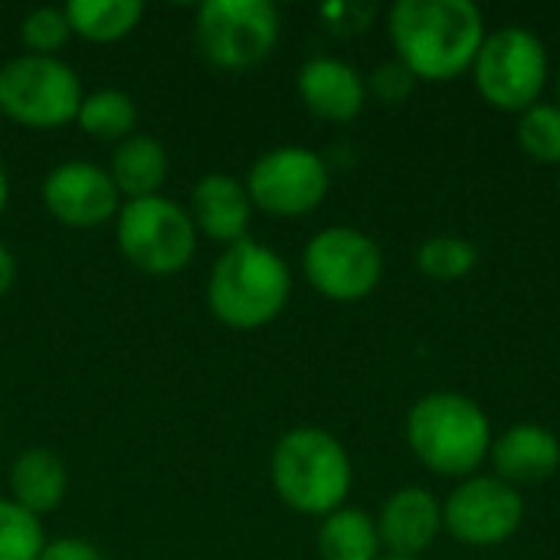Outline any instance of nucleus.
I'll list each match as a JSON object with an SVG mask.
<instances>
[{
	"label": "nucleus",
	"mask_w": 560,
	"mask_h": 560,
	"mask_svg": "<svg viewBox=\"0 0 560 560\" xmlns=\"http://www.w3.org/2000/svg\"><path fill=\"white\" fill-rule=\"evenodd\" d=\"M387 26L397 59L417 79L433 82L472 69L486 39V20L472 0H397Z\"/></svg>",
	"instance_id": "1"
},
{
	"label": "nucleus",
	"mask_w": 560,
	"mask_h": 560,
	"mask_svg": "<svg viewBox=\"0 0 560 560\" xmlns=\"http://www.w3.org/2000/svg\"><path fill=\"white\" fill-rule=\"evenodd\" d=\"M292 295L289 262L266 243L240 240L220 253L207 279L210 315L233 331H256L272 325Z\"/></svg>",
	"instance_id": "2"
},
{
	"label": "nucleus",
	"mask_w": 560,
	"mask_h": 560,
	"mask_svg": "<svg viewBox=\"0 0 560 560\" xmlns=\"http://www.w3.org/2000/svg\"><path fill=\"white\" fill-rule=\"evenodd\" d=\"M269 479L282 505L299 515H331L345 505L354 466L341 440L318 427H295L279 436L269 459Z\"/></svg>",
	"instance_id": "3"
},
{
	"label": "nucleus",
	"mask_w": 560,
	"mask_h": 560,
	"mask_svg": "<svg viewBox=\"0 0 560 560\" xmlns=\"http://www.w3.org/2000/svg\"><path fill=\"white\" fill-rule=\"evenodd\" d=\"M407 443L427 469L469 479L492 453V423L466 394L436 390L410 407Z\"/></svg>",
	"instance_id": "4"
},
{
	"label": "nucleus",
	"mask_w": 560,
	"mask_h": 560,
	"mask_svg": "<svg viewBox=\"0 0 560 560\" xmlns=\"http://www.w3.org/2000/svg\"><path fill=\"white\" fill-rule=\"evenodd\" d=\"M115 243L131 269L164 279L194 262L200 236L187 207L158 194L121 203L115 217Z\"/></svg>",
	"instance_id": "5"
},
{
	"label": "nucleus",
	"mask_w": 560,
	"mask_h": 560,
	"mask_svg": "<svg viewBox=\"0 0 560 560\" xmlns=\"http://www.w3.org/2000/svg\"><path fill=\"white\" fill-rule=\"evenodd\" d=\"M282 36L279 7L269 0H203L194 13V43L220 72H246L272 56Z\"/></svg>",
	"instance_id": "6"
},
{
	"label": "nucleus",
	"mask_w": 560,
	"mask_h": 560,
	"mask_svg": "<svg viewBox=\"0 0 560 560\" xmlns=\"http://www.w3.org/2000/svg\"><path fill=\"white\" fill-rule=\"evenodd\" d=\"M82 79L59 56L20 52L0 66V115L13 125L49 131L75 121L82 105Z\"/></svg>",
	"instance_id": "7"
},
{
	"label": "nucleus",
	"mask_w": 560,
	"mask_h": 560,
	"mask_svg": "<svg viewBox=\"0 0 560 560\" xmlns=\"http://www.w3.org/2000/svg\"><path fill=\"white\" fill-rule=\"evenodd\" d=\"M472 79L479 95L499 112H525L538 105V95L548 82V49L538 33L525 26H502L486 33Z\"/></svg>",
	"instance_id": "8"
},
{
	"label": "nucleus",
	"mask_w": 560,
	"mask_h": 560,
	"mask_svg": "<svg viewBox=\"0 0 560 560\" xmlns=\"http://www.w3.org/2000/svg\"><path fill=\"white\" fill-rule=\"evenodd\" d=\"M302 269L318 295L331 302H361L384 276V253L364 230L325 226L308 240Z\"/></svg>",
	"instance_id": "9"
},
{
	"label": "nucleus",
	"mask_w": 560,
	"mask_h": 560,
	"mask_svg": "<svg viewBox=\"0 0 560 560\" xmlns=\"http://www.w3.org/2000/svg\"><path fill=\"white\" fill-rule=\"evenodd\" d=\"M243 184L253 210H262L266 217H305L328 197L331 171L318 151L279 144L253 161Z\"/></svg>",
	"instance_id": "10"
},
{
	"label": "nucleus",
	"mask_w": 560,
	"mask_h": 560,
	"mask_svg": "<svg viewBox=\"0 0 560 560\" xmlns=\"http://www.w3.org/2000/svg\"><path fill=\"white\" fill-rule=\"evenodd\" d=\"M525 518V502L515 486L499 476H469L463 479L446 505H443V528L472 548H489L509 541Z\"/></svg>",
	"instance_id": "11"
},
{
	"label": "nucleus",
	"mask_w": 560,
	"mask_h": 560,
	"mask_svg": "<svg viewBox=\"0 0 560 560\" xmlns=\"http://www.w3.org/2000/svg\"><path fill=\"white\" fill-rule=\"evenodd\" d=\"M39 200L46 213L72 230H95L105 223H115L121 210V194L108 171L92 161H62L56 164L43 184H39Z\"/></svg>",
	"instance_id": "12"
},
{
	"label": "nucleus",
	"mask_w": 560,
	"mask_h": 560,
	"mask_svg": "<svg viewBox=\"0 0 560 560\" xmlns=\"http://www.w3.org/2000/svg\"><path fill=\"white\" fill-rule=\"evenodd\" d=\"M187 213L197 226V236H207L226 249V246L246 240L249 220H253V200L240 177L213 171L194 184Z\"/></svg>",
	"instance_id": "13"
},
{
	"label": "nucleus",
	"mask_w": 560,
	"mask_h": 560,
	"mask_svg": "<svg viewBox=\"0 0 560 560\" xmlns=\"http://www.w3.org/2000/svg\"><path fill=\"white\" fill-rule=\"evenodd\" d=\"M374 522L381 548H387L394 558H420L443 532V505L433 499V492L407 486L384 502Z\"/></svg>",
	"instance_id": "14"
},
{
	"label": "nucleus",
	"mask_w": 560,
	"mask_h": 560,
	"mask_svg": "<svg viewBox=\"0 0 560 560\" xmlns=\"http://www.w3.org/2000/svg\"><path fill=\"white\" fill-rule=\"evenodd\" d=\"M299 98L305 108L325 121H351L364 112L368 102V82L364 75L335 56H312L299 69Z\"/></svg>",
	"instance_id": "15"
},
{
	"label": "nucleus",
	"mask_w": 560,
	"mask_h": 560,
	"mask_svg": "<svg viewBox=\"0 0 560 560\" xmlns=\"http://www.w3.org/2000/svg\"><path fill=\"white\" fill-rule=\"evenodd\" d=\"M492 463L509 486H538L560 469L558 436L538 423H518L492 440Z\"/></svg>",
	"instance_id": "16"
},
{
	"label": "nucleus",
	"mask_w": 560,
	"mask_h": 560,
	"mask_svg": "<svg viewBox=\"0 0 560 560\" xmlns=\"http://www.w3.org/2000/svg\"><path fill=\"white\" fill-rule=\"evenodd\" d=\"M7 486H10V499L20 509H26L30 515L43 518V515L56 512L66 502L69 469H66V463L52 450L30 446V450L16 453V459L10 463Z\"/></svg>",
	"instance_id": "17"
},
{
	"label": "nucleus",
	"mask_w": 560,
	"mask_h": 560,
	"mask_svg": "<svg viewBox=\"0 0 560 560\" xmlns=\"http://www.w3.org/2000/svg\"><path fill=\"white\" fill-rule=\"evenodd\" d=\"M105 171L115 180L121 200H141V197L161 194V187L167 184V174H171V158L158 138L135 131L131 138L115 144Z\"/></svg>",
	"instance_id": "18"
},
{
	"label": "nucleus",
	"mask_w": 560,
	"mask_h": 560,
	"mask_svg": "<svg viewBox=\"0 0 560 560\" xmlns=\"http://www.w3.org/2000/svg\"><path fill=\"white\" fill-rule=\"evenodd\" d=\"M315 548L322 560H381L377 522L361 509L341 505L338 512L322 518Z\"/></svg>",
	"instance_id": "19"
},
{
	"label": "nucleus",
	"mask_w": 560,
	"mask_h": 560,
	"mask_svg": "<svg viewBox=\"0 0 560 560\" xmlns=\"http://www.w3.org/2000/svg\"><path fill=\"white\" fill-rule=\"evenodd\" d=\"M72 36L85 43H118L131 36L144 16L141 0H69L66 3Z\"/></svg>",
	"instance_id": "20"
},
{
	"label": "nucleus",
	"mask_w": 560,
	"mask_h": 560,
	"mask_svg": "<svg viewBox=\"0 0 560 560\" xmlns=\"http://www.w3.org/2000/svg\"><path fill=\"white\" fill-rule=\"evenodd\" d=\"M75 125L102 144H121L135 135L138 105L125 89H95L82 98Z\"/></svg>",
	"instance_id": "21"
},
{
	"label": "nucleus",
	"mask_w": 560,
	"mask_h": 560,
	"mask_svg": "<svg viewBox=\"0 0 560 560\" xmlns=\"http://www.w3.org/2000/svg\"><path fill=\"white\" fill-rule=\"evenodd\" d=\"M479 262V249L466 240V236H453V233H440L420 243L417 249V266L427 279L436 282H453L463 279L476 269Z\"/></svg>",
	"instance_id": "22"
},
{
	"label": "nucleus",
	"mask_w": 560,
	"mask_h": 560,
	"mask_svg": "<svg viewBox=\"0 0 560 560\" xmlns=\"http://www.w3.org/2000/svg\"><path fill=\"white\" fill-rule=\"evenodd\" d=\"M46 541L43 518L30 515L13 499H0V560H36Z\"/></svg>",
	"instance_id": "23"
},
{
	"label": "nucleus",
	"mask_w": 560,
	"mask_h": 560,
	"mask_svg": "<svg viewBox=\"0 0 560 560\" xmlns=\"http://www.w3.org/2000/svg\"><path fill=\"white\" fill-rule=\"evenodd\" d=\"M518 144L538 164H560V105L538 102L518 118Z\"/></svg>",
	"instance_id": "24"
},
{
	"label": "nucleus",
	"mask_w": 560,
	"mask_h": 560,
	"mask_svg": "<svg viewBox=\"0 0 560 560\" xmlns=\"http://www.w3.org/2000/svg\"><path fill=\"white\" fill-rule=\"evenodd\" d=\"M69 16L66 7H36L20 20V39L33 56H56L69 43Z\"/></svg>",
	"instance_id": "25"
},
{
	"label": "nucleus",
	"mask_w": 560,
	"mask_h": 560,
	"mask_svg": "<svg viewBox=\"0 0 560 560\" xmlns=\"http://www.w3.org/2000/svg\"><path fill=\"white\" fill-rule=\"evenodd\" d=\"M413 85H417V75H413L400 59H390V62L377 66L374 75L368 79V92L377 95V98L387 102V105L404 102V98L413 92Z\"/></svg>",
	"instance_id": "26"
},
{
	"label": "nucleus",
	"mask_w": 560,
	"mask_h": 560,
	"mask_svg": "<svg viewBox=\"0 0 560 560\" xmlns=\"http://www.w3.org/2000/svg\"><path fill=\"white\" fill-rule=\"evenodd\" d=\"M36 560H105V555L85 538H52Z\"/></svg>",
	"instance_id": "27"
},
{
	"label": "nucleus",
	"mask_w": 560,
	"mask_h": 560,
	"mask_svg": "<svg viewBox=\"0 0 560 560\" xmlns=\"http://www.w3.org/2000/svg\"><path fill=\"white\" fill-rule=\"evenodd\" d=\"M16 282V256L10 253V246L0 243V299L13 289Z\"/></svg>",
	"instance_id": "28"
},
{
	"label": "nucleus",
	"mask_w": 560,
	"mask_h": 560,
	"mask_svg": "<svg viewBox=\"0 0 560 560\" xmlns=\"http://www.w3.org/2000/svg\"><path fill=\"white\" fill-rule=\"evenodd\" d=\"M7 200H10V177H7V167L0 164V217L7 213Z\"/></svg>",
	"instance_id": "29"
},
{
	"label": "nucleus",
	"mask_w": 560,
	"mask_h": 560,
	"mask_svg": "<svg viewBox=\"0 0 560 560\" xmlns=\"http://www.w3.org/2000/svg\"><path fill=\"white\" fill-rule=\"evenodd\" d=\"M381 560H420V558H394V555H387V558H381Z\"/></svg>",
	"instance_id": "30"
},
{
	"label": "nucleus",
	"mask_w": 560,
	"mask_h": 560,
	"mask_svg": "<svg viewBox=\"0 0 560 560\" xmlns=\"http://www.w3.org/2000/svg\"><path fill=\"white\" fill-rule=\"evenodd\" d=\"M555 92H558V105H560V72H558V82H555Z\"/></svg>",
	"instance_id": "31"
},
{
	"label": "nucleus",
	"mask_w": 560,
	"mask_h": 560,
	"mask_svg": "<svg viewBox=\"0 0 560 560\" xmlns=\"http://www.w3.org/2000/svg\"><path fill=\"white\" fill-rule=\"evenodd\" d=\"M558 187H560V180H558Z\"/></svg>",
	"instance_id": "32"
}]
</instances>
